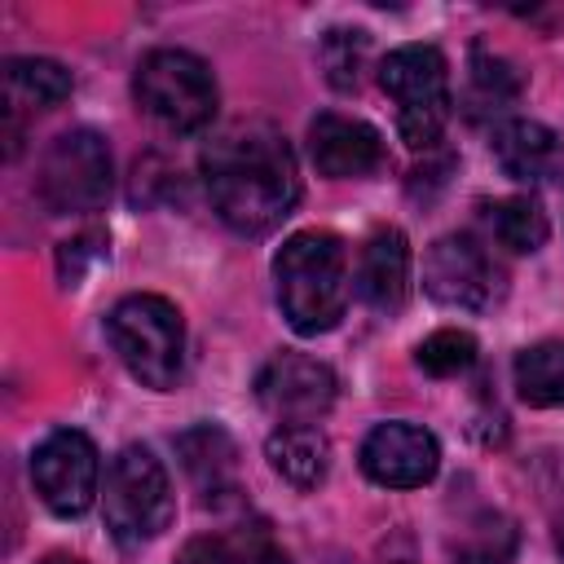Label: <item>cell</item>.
<instances>
[{
  "label": "cell",
  "mask_w": 564,
  "mask_h": 564,
  "mask_svg": "<svg viewBox=\"0 0 564 564\" xmlns=\"http://www.w3.org/2000/svg\"><path fill=\"white\" fill-rule=\"evenodd\" d=\"M203 185L234 234L260 238L300 203V163L273 123H234L203 150Z\"/></svg>",
  "instance_id": "obj_1"
},
{
  "label": "cell",
  "mask_w": 564,
  "mask_h": 564,
  "mask_svg": "<svg viewBox=\"0 0 564 564\" xmlns=\"http://www.w3.org/2000/svg\"><path fill=\"white\" fill-rule=\"evenodd\" d=\"M282 317L295 335H326L348 308V251L330 229H300L273 256Z\"/></svg>",
  "instance_id": "obj_2"
},
{
  "label": "cell",
  "mask_w": 564,
  "mask_h": 564,
  "mask_svg": "<svg viewBox=\"0 0 564 564\" xmlns=\"http://www.w3.org/2000/svg\"><path fill=\"white\" fill-rule=\"evenodd\" d=\"M106 335L132 379H141L154 392L176 388L185 366V322L172 300L123 295L106 317Z\"/></svg>",
  "instance_id": "obj_3"
},
{
  "label": "cell",
  "mask_w": 564,
  "mask_h": 564,
  "mask_svg": "<svg viewBox=\"0 0 564 564\" xmlns=\"http://www.w3.org/2000/svg\"><path fill=\"white\" fill-rule=\"evenodd\" d=\"M132 97L167 132H198L216 119V106H220L212 66L185 48H150L137 62Z\"/></svg>",
  "instance_id": "obj_4"
},
{
  "label": "cell",
  "mask_w": 564,
  "mask_h": 564,
  "mask_svg": "<svg viewBox=\"0 0 564 564\" xmlns=\"http://www.w3.org/2000/svg\"><path fill=\"white\" fill-rule=\"evenodd\" d=\"M379 88L397 106V132L410 150H432L449 123V66L432 44H401L379 62Z\"/></svg>",
  "instance_id": "obj_5"
},
{
  "label": "cell",
  "mask_w": 564,
  "mask_h": 564,
  "mask_svg": "<svg viewBox=\"0 0 564 564\" xmlns=\"http://www.w3.org/2000/svg\"><path fill=\"white\" fill-rule=\"evenodd\" d=\"M172 480L163 463L145 445H123L110 467H106V489H101V511L106 529L119 546H141L154 542L172 524Z\"/></svg>",
  "instance_id": "obj_6"
},
{
  "label": "cell",
  "mask_w": 564,
  "mask_h": 564,
  "mask_svg": "<svg viewBox=\"0 0 564 564\" xmlns=\"http://www.w3.org/2000/svg\"><path fill=\"white\" fill-rule=\"evenodd\" d=\"M110 145L93 128H70L53 137V145L40 159L35 189L48 212L70 216V212H97L110 198Z\"/></svg>",
  "instance_id": "obj_7"
},
{
  "label": "cell",
  "mask_w": 564,
  "mask_h": 564,
  "mask_svg": "<svg viewBox=\"0 0 564 564\" xmlns=\"http://www.w3.org/2000/svg\"><path fill=\"white\" fill-rule=\"evenodd\" d=\"M97 445L79 427H57L31 449V485L53 516H84L97 498Z\"/></svg>",
  "instance_id": "obj_8"
},
{
  "label": "cell",
  "mask_w": 564,
  "mask_h": 564,
  "mask_svg": "<svg viewBox=\"0 0 564 564\" xmlns=\"http://www.w3.org/2000/svg\"><path fill=\"white\" fill-rule=\"evenodd\" d=\"M423 286L432 300L449 308H494L502 295V269L471 234H445L427 247L423 260Z\"/></svg>",
  "instance_id": "obj_9"
},
{
  "label": "cell",
  "mask_w": 564,
  "mask_h": 564,
  "mask_svg": "<svg viewBox=\"0 0 564 564\" xmlns=\"http://www.w3.org/2000/svg\"><path fill=\"white\" fill-rule=\"evenodd\" d=\"M335 370L304 352H278L256 375V397L278 423H317L335 405Z\"/></svg>",
  "instance_id": "obj_10"
},
{
  "label": "cell",
  "mask_w": 564,
  "mask_h": 564,
  "mask_svg": "<svg viewBox=\"0 0 564 564\" xmlns=\"http://www.w3.org/2000/svg\"><path fill=\"white\" fill-rule=\"evenodd\" d=\"M441 445L419 423H379L361 441V471L383 489H419L436 476Z\"/></svg>",
  "instance_id": "obj_11"
},
{
  "label": "cell",
  "mask_w": 564,
  "mask_h": 564,
  "mask_svg": "<svg viewBox=\"0 0 564 564\" xmlns=\"http://www.w3.org/2000/svg\"><path fill=\"white\" fill-rule=\"evenodd\" d=\"M308 159L322 176L348 181V176H370L383 163V137L352 115H317L308 123Z\"/></svg>",
  "instance_id": "obj_12"
},
{
  "label": "cell",
  "mask_w": 564,
  "mask_h": 564,
  "mask_svg": "<svg viewBox=\"0 0 564 564\" xmlns=\"http://www.w3.org/2000/svg\"><path fill=\"white\" fill-rule=\"evenodd\" d=\"M75 79L62 62L53 57H9L4 62V137H9V159L18 154L22 141V115L53 110L70 97Z\"/></svg>",
  "instance_id": "obj_13"
},
{
  "label": "cell",
  "mask_w": 564,
  "mask_h": 564,
  "mask_svg": "<svg viewBox=\"0 0 564 564\" xmlns=\"http://www.w3.org/2000/svg\"><path fill=\"white\" fill-rule=\"evenodd\" d=\"M176 454H181V467H185V476H189V485L198 489L203 502H234L242 494L238 445L229 441L225 427L198 423V427L181 432L176 436Z\"/></svg>",
  "instance_id": "obj_14"
},
{
  "label": "cell",
  "mask_w": 564,
  "mask_h": 564,
  "mask_svg": "<svg viewBox=\"0 0 564 564\" xmlns=\"http://www.w3.org/2000/svg\"><path fill=\"white\" fill-rule=\"evenodd\" d=\"M357 295L375 313H401V304L410 295V242L397 225L375 229L370 242L361 247Z\"/></svg>",
  "instance_id": "obj_15"
},
{
  "label": "cell",
  "mask_w": 564,
  "mask_h": 564,
  "mask_svg": "<svg viewBox=\"0 0 564 564\" xmlns=\"http://www.w3.org/2000/svg\"><path fill=\"white\" fill-rule=\"evenodd\" d=\"M494 163L511 176V181H551L564 167V141L555 128L538 123V119H507L494 132Z\"/></svg>",
  "instance_id": "obj_16"
},
{
  "label": "cell",
  "mask_w": 564,
  "mask_h": 564,
  "mask_svg": "<svg viewBox=\"0 0 564 564\" xmlns=\"http://www.w3.org/2000/svg\"><path fill=\"white\" fill-rule=\"evenodd\" d=\"M264 458L286 485L317 489L326 480V471H330V441L322 436L317 423H282L264 441Z\"/></svg>",
  "instance_id": "obj_17"
},
{
  "label": "cell",
  "mask_w": 564,
  "mask_h": 564,
  "mask_svg": "<svg viewBox=\"0 0 564 564\" xmlns=\"http://www.w3.org/2000/svg\"><path fill=\"white\" fill-rule=\"evenodd\" d=\"M176 564H291V555L278 546V538L264 524H229L189 538Z\"/></svg>",
  "instance_id": "obj_18"
},
{
  "label": "cell",
  "mask_w": 564,
  "mask_h": 564,
  "mask_svg": "<svg viewBox=\"0 0 564 564\" xmlns=\"http://www.w3.org/2000/svg\"><path fill=\"white\" fill-rule=\"evenodd\" d=\"M516 392L538 410H564V339L529 344L516 357Z\"/></svg>",
  "instance_id": "obj_19"
},
{
  "label": "cell",
  "mask_w": 564,
  "mask_h": 564,
  "mask_svg": "<svg viewBox=\"0 0 564 564\" xmlns=\"http://www.w3.org/2000/svg\"><path fill=\"white\" fill-rule=\"evenodd\" d=\"M516 97H520V75H516V66H511L507 57H498V53L476 48V53H471V79H467L471 119L502 115Z\"/></svg>",
  "instance_id": "obj_20"
},
{
  "label": "cell",
  "mask_w": 564,
  "mask_h": 564,
  "mask_svg": "<svg viewBox=\"0 0 564 564\" xmlns=\"http://www.w3.org/2000/svg\"><path fill=\"white\" fill-rule=\"evenodd\" d=\"M489 225H494V238L516 251V256H529L546 242L551 225H546V212L533 194H511V198H498L494 212H489Z\"/></svg>",
  "instance_id": "obj_21"
},
{
  "label": "cell",
  "mask_w": 564,
  "mask_h": 564,
  "mask_svg": "<svg viewBox=\"0 0 564 564\" xmlns=\"http://www.w3.org/2000/svg\"><path fill=\"white\" fill-rule=\"evenodd\" d=\"M414 357H419V366H423L427 375L449 379V375H463V370L476 361V339H471L467 330L445 326V330H432V335L419 344Z\"/></svg>",
  "instance_id": "obj_22"
},
{
  "label": "cell",
  "mask_w": 564,
  "mask_h": 564,
  "mask_svg": "<svg viewBox=\"0 0 564 564\" xmlns=\"http://www.w3.org/2000/svg\"><path fill=\"white\" fill-rule=\"evenodd\" d=\"M322 66H326V79L339 88V93H352L361 84V66H366V35L361 31H330L322 40Z\"/></svg>",
  "instance_id": "obj_23"
},
{
  "label": "cell",
  "mask_w": 564,
  "mask_h": 564,
  "mask_svg": "<svg viewBox=\"0 0 564 564\" xmlns=\"http://www.w3.org/2000/svg\"><path fill=\"white\" fill-rule=\"evenodd\" d=\"M101 256H106V234H97V229H88V234L62 242V251H57V273H62V282L75 286V282L84 278V269H88L93 260H101Z\"/></svg>",
  "instance_id": "obj_24"
},
{
  "label": "cell",
  "mask_w": 564,
  "mask_h": 564,
  "mask_svg": "<svg viewBox=\"0 0 564 564\" xmlns=\"http://www.w3.org/2000/svg\"><path fill=\"white\" fill-rule=\"evenodd\" d=\"M40 564H84L79 555H70V551H53V555H44Z\"/></svg>",
  "instance_id": "obj_25"
}]
</instances>
